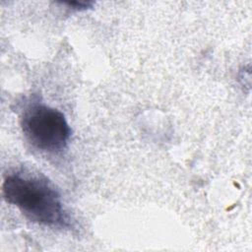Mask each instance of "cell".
I'll return each instance as SVG.
<instances>
[{
	"label": "cell",
	"mask_w": 252,
	"mask_h": 252,
	"mask_svg": "<svg viewBox=\"0 0 252 252\" xmlns=\"http://www.w3.org/2000/svg\"><path fill=\"white\" fill-rule=\"evenodd\" d=\"M2 193L7 203L33 222L60 228L71 225L58 190L42 175L24 171L8 174Z\"/></svg>",
	"instance_id": "obj_1"
},
{
	"label": "cell",
	"mask_w": 252,
	"mask_h": 252,
	"mask_svg": "<svg viewBox=\"0 0 252 252\" xmlns=\"http://www.w3.org/2000/svg\"><path fill=\"white\" fill-rule=\"evenodd\" d=\"M21 128L26 140L36 150L45 153L61 152L71 137L64 114L43 103H33L24 110Z\"/></svg>",
	"instance_id": "obj_2"
},
{
	"label": "cell",
	"mask_w": 252,
	"mask_h": 252,
	"mask_svg": "<svg viewBox=\"0 0 252 252\" xmlns=\"http://www.w3.org/2000/svg\"><path fill=\"white\" fill-rule=\"evenodd\" d=\"M63 4L68 5V7L71 8V9L79 11V10H86V9H88L89 7L92 6L93 3H91V2H78V1H74V2H65Z\"/></svg>",
	"instance_id": "obj_3"
}]
</instances>
